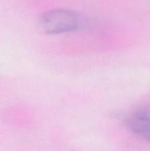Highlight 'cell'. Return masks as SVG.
<instances>
[{"instance_id":"cell-1","label":"cell","mask_w":150,"mask_h":151,"mask_svg":"<svg viewBox=\"0 0 150 151\" xmlns=\"http://www.w3.org/2000/svg\"><path fill=\"white\" fill-rule=\"evenodd\" d=\"M38 26L48 35H61L79 30L83 26L82 16L70 9H51L39 16Z\"/></svg>"},{"instance_id":"cell-2","label":"cell","mask_w":150,"mask_h":151,"mask_svg":"<svg viewBox=\"0 0 150 151\" xmlns=\"http://www.w3.org/2000/svg\"><path fill=\"white\" fill-rule=\"evenodd\" d=\"M123 121L133 133L150 142V105L141 106L132 114L126 115Z\"/></svg>"}]
</instances>
